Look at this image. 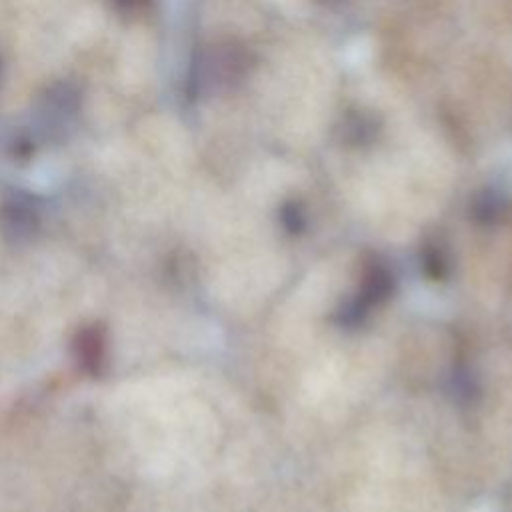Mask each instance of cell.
Listing matches in <instances>:
<instances>
[{
  "label": "cell",
  "instance_id": "cell-1",
  "mask_svg": "<svg viewBox=\"0 0 512 512\" xmlns=\"http://www.w3.org/2000/svg\"><path fill=\"white\" fill-rule=\"evenodd\" d=\"M250 68L248 50L234 42H218L210 46L198 62V84L204 90H226L238 84Z\"/></svg>",
  "mask_w": 512,
  "mask_h": 512
},
{
  "label": "cell",
  "instance_id": "cell-2",
  "mask_svg": "<svg viewBox=\"0 0 512 512\" xmlns=\"http://www.w3.org/2000/svg\"><path fill=\"white\" fill-rule=\"evenodd\" d=\"M344 132L348 136H370L374 132V122L366 116H354L346 122Z\"/></svg>",
  "mask_w": 512,
  "mask_h": 512
},
{
  "label": "cell",
  "instance_id": "cell-3",
  "mask_svg": "<svg viewBox=\"0 0 512 512\" xmlns=\"http://www.w3.org/2000/svg\"><path fill=\"white\" fill-rule=\"evenodd\" d=\"M148 0H112V4L124 12H132V10H138L146 4Z\"/></svg>",
  "mask_w": 512,
  "mask_h": 512
}]
</instances>
